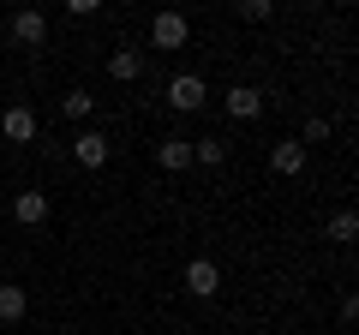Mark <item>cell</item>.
Segmentation results:
<instances>
[{
    "label": "cell",
    "instance_id": "4fadbf2b",
    "mask_svg": "<svg viewBox=\"0 0 359 335\" xmlns=\"http://www.w3.org/2000/svg\"><path fill=\"white\" fill-rule=\"evenodd\" d=\"M323 233H330L335 245H353V233H359V216H353V210H335V216H330V228H323Z\"/></svg>",
    "mask_w": 359,
    "mask_h": 335
},
{
    "label": "cell",
    "instance_id": "e0dca14e",
    "mask_svg": "<svg viewBox=\"0 0 359 335\" xmlns=\"http://www.w3.org/2000/svg\"><path fill=\"white\" fill-rule=\"evenodd\" d=\"M323 138H330V120H306V138L299 144H323Z\"/></svg>",
    "mask_w": 359,
    "mask_h": 335
},
{
    "label": "cell",
    "instance_id": "ba28073f",
    "mask_svg": "<svg viewBox=\"0 0 359 335\" xmlns=\"http://www.w3.org/2000/svg\"><path fill=\"white\" fill-rule=\"evenodd\" d=\"M228 114H233V120H257V114H264V90L233 84V90H228Z\"/></svg>",
    "mask_w": 359,
    "mask_h": 335
},
{
    "label": "cell",
    "instance_id": "5b68a950",
    "mask_svg": "<svg viewBox=\"0 0 359 335\" xmlns=\"http://www.w3.org/2000/svg\"><path fill=\"white\" fill-rule=\"evenodd\" d=\"M269 168H276L282 180H299V174H306V144H299V138H282L276 150H269Z\"/></svg>",
    "mask_w": 359,
    "mask_h": 335
},
{
    "label": "cell",
    "instance_id": "7c38bea8",
    "mask_svg": "<svg viewBox=\"0 0 359 335\" xmlns=\"http://www.w3.org/2000/svg\"><path fill=\"white\" fill-rule=\"evenodd\" d=\"M108 72H114L120 84H138V78H144V54L138 48H114V54H108Z\"/></svg>",
    "mask_w": 359,
    "mask_h": 335
},
{
    "label": "cell",
    "instance_id": "30bf717a",
    "mask_svg": "<svg viewBox=\"0 0 359 335\" xmlns=\"http://www.w3.org/2000/svg\"><path fill=\"white\" fill-rule=\"evenodd\" d=\"M156 162H162L168 174L192 168V138H162V144H156Z\"/></svg>",
    "mask_w": 359,
    "mask_h": 335
},
{
    "label": "cell",
    "instance_id": "9a60e30c",
    "mask_svg": "<svg viewBox=\"0 0 359 335\" xmlns=\"http://www.w3.org/2000/svg\"><path fill=\"white\" fill-rule=\"evenodd\" d=\"M90 108H96V96H90V90H66L60 96V114L66 120H90Z\"/></svg>",
    "mask_w": 359,
    "mask_h": 335
},
{
    "label": "cell",
    "instance_id": "52a82bcc",
    "mask_svg": "<svg viewBox=\"0 0 359 335\" xmlns=\"http://www.w3.org/2000/svg\"><path fill=\"white\" fill-rule=\"evenodd\" d=\"M0 132H6L13 144H30V138H36V114H30L25 102H18V108H6V114H0Z\"/></svg>",
    "mask_w": 359,
    "mask_h": 335
},
{
    "label": "cell",
    "instance_id": "9c48e42d",
    "mask_svg": "<svg viewBox=\"0 0 359 335\" xmlns=\"http://www.w3.org/2000/svg\"><path fill=\"white\" fill-rule=\"evenodd\" d=\"M13 216L25 221V228H42V221H48V192H18L13 198Z\"/></svg>",
    "mask_w": 359,
    "mask_h": 335
},
{
    "label": "cell",
    "instance_id": "8fae6325",
    "mask_svg": "<svg viewBox=\"0 0 359 335\" xmlns=\"http://www.w3.org/2000/svg\"><path fill=\"white\" fill-rule=\"evenodd\" d=\"M25 311H30V294L18 282H0V323H25Z\"/></svg>",
    "mask_w": 359,
    "mask_h": 335
},
{
    "label": "cell",
    "instance_id": "8992f818",
    "mask_svg": "<svg viewBox=\"0 0 359 335\" xmlns=\"http://www.w3.org/2000/svg\"><path fill=\"white\" fill-rule=\"evenodd\" d=\"M13 36L25 42V48H42V42H48V13H36V6L13 13Z\"/></svg>",
    "mask_w": 359,
    "mask_h": 335
},
{
    "label": "cell",
    "instance_id": "3957f363",
    "mask_svg": "<svg viewBox=\"0 0 359 335\" xmlns=\"http://www.w3.org/2000/svg\"><path fill=\"white\" fill-rule=\"evenodd\" d=\"M186 36H192L186 13H156L150 18V42H156V48H186Z\"/></svg>",
    "mask_w": 359,
    "mask_h": 335
},
{
    "label": "cell",
    "instance_id": "7a4b0ae2",
    "mask_svg": "<svg viewBox=\"0 0 359 335\" xmlns=\"http://www.w3.org/2000/svg\"><path fill=\"white\" fill-rule=\"evenodd\" d=\"M180 282H186V294H192V299H216V294H222V270H216L210 258H192Z\"/></svg>",
    "mask_w": 359,
    "mask_h": 335
},
{
    "label": "cell",
    "instance_id": "5bb4252c",
    "mask_svg": "<svg viewBox=\"0 0 359 335\" xmlns=\"http://www.w3.org/2000/svg\"><path fill=\"white\" fill-rule=\"evenodd\" d=\"M192 162L222 168V162H228V144H222V138H192Z\"/></svg>",
    "mask_w": 359,
    "mask_h": 335
},
{
    "label": "cell",
    "instance_id": "2e32d148",
    "mask_svg": "<svg viewBox=\"0 0 359 335\" xmlns=\"http://www.w3.org/2000/svg\"><path fill=\"white\" fill-rule=\"evenodd\" d=\"M240 18H245V25H264V18H276V6H269V0H245Z\"/></svg>",
    "mask_w": 359,
    "mask_h": 335
},
{
    "label": "cell",
    "instance_id": "277c9868",
    "mask_svg": "<svg viewBox=\"0 0 359 335\" xmlns=\"http://www.w3.org/2000/svg\"><path fill=\"white\" fill-rule=\"evenodd\" d=\"M108 150H114V144H108L102 132H90V126L72 138V162L78 168H108Z\"/></svg>",
    "mask_w": 359,
    "mask_h": 335
},
{
    "label": "cell",
    "instance_id": "6da1fadb",
    "mask_svg": "<svg viewBox=\"0 0 359 335\" xmlns=\"http://www.w3.org/2000/svg\"><path fill=\"white\" fill-rule=\"evenodd\" d=\"M204 102H210V90H204L198 72H180L174 84H168V108H174V114H198Z\"/></svg>",
    "mask_w": 359,
    "mask_h": 335
}]
</instances>
